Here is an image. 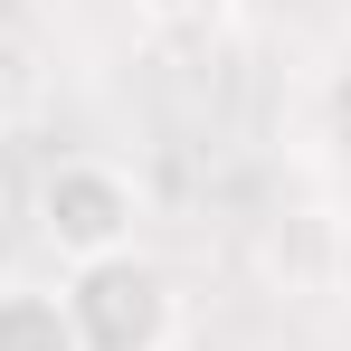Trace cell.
I'll return each instance as SVG.
<instances>
[{
  "mask_svg": "<svg viewBox=\"0 0 351 351\" xmlns=\"http://www.w3.org/2000/svg\"><path fill=\"white\" fill-rule=\"evenodd\" d=\"M66 323H76V351H171L180 332V294L152 256H95L66 276Z\"/></svg>",
  "mask_w": 351,
  "mask_h": 351,
  "instance_id": "cell-1",
  "label": "cell"
},
{
  "mask_svg": "<svg viewBox=\"0 0 351 351\" xmlns=\"http://www.w3.org/2000/svg\"><path fill=\"white\" fill-rule=\"evenodd\" d=\"M38 95H48V66H38V38L0 29V133L38 114Z\"/></svg>",
  "mask_w": 351,
  "mask_h": 351,
  "instance_id": "cell-4",
  "label": "cell"
},
{
  "mask_svg": "<svg viewBox=\"0 0 351 351\" xmlns=\"http://www.w3.org/2000/svg\"><path fill=\"white\" fill-rule=\"evenodd\" d=\"M133 219H143V190H133V171L95 162V152H66L58 171L38 180V237L58 247L66 266L123 256V247H133Z\"/></svg>",
  "mask_w": 351,
  "mask_h": 351,
  "instance_id": "cell-2",
  "label": "cell"
},
{
  "mask_svg": "<svg viewBox=\"0 0 351 351\" xmlns=\"http://www.w3.org/2000/svg\"><path fill=\"white\" fill-rule=\"evenodd\" d=\"M266 256H276V276H285V285H313V276H323V256H332V219H323V209H294L285 228H276Z\"/></svg>",
  "mask_w": 351,
  "mask_h": 351,
  "instance_id": "cell-5",
  "label": "cell"
},
{
  "mask_svg": "<svg viewBox=\"0 0 351 351\" xmlns=\"http://www.w3.org/2000/svg\"><path fill=\"white\" fill-rule=\"evenodd\" d=\"M0 351H76L66 304L38 285H0Z\"/></svg>",
  "mask_w": 351,
  "mask_h": 351,
  "instance_id": "cell-3",
  "label": "cell"
},
{
  "mask_svg": "<svg viewBox=\"0 0 351 351\" xmlns=\"http://www.w3.org/2000/svg\"><path fill=\"white\" fill-rule=\"evenodd\" d=\"M162 10H180V0H162Z\"/></svg>",
  "mask_w": 351,
  "mask_h": 351,
  "instance_id": "cell-6",
  "label": "cell"
}]
</instances>
